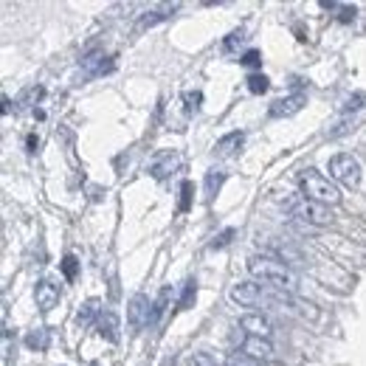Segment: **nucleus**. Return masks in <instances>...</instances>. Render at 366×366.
<instances>
[{
  "mask_svg": "<svg viewBox=\"0 0 366 366\" xmlns=\"http://www.w3.org/2000/svg\"><path fill=\"white\" fill-rule=\"evenodd\" d=\"M248 273L254 276V282L270 284V287L284 290V293H293V290H296V284H299L296 273H293L282 259L268 257V254H262V257H251V259H248Z\"/></svg>",
  "mask_w": 366,
  "mask_h": 366,
  "instance_id": "1",
  "label": "nucleus"
},
{
  "mask_svg": "<svg viewBox=\"0 0 366 366\" xmlns=\"http://www.w3.org/2000/svg\"><path fill=\"white\" fill-rule=\"evenodd\" d=\"M299 189H302V195H305L307 200L321 203V206H327V208L341 203V192H338L335 181L327 178V175H321L319 169H305V172L299 175Z\"/></svg>",
  "mask_w": 366,
  "mask_h": 366,
  "instance_id": "2",
  "label": "nucleus"
},
{
  "mask_svg": "<svg viewBox=\"0 0 366 366\" xmlns=\"http://www.w3.org/2000/svg\"><path fill=\"white\" fill-rule=\"evenodd\" d=\"M282 208L293 217V220H299V223H307V226H330L333 223V214L327 206L321 203H313L307 200L305 195H293V197H284L282 200Z\"/></svg>",
  "mask_w": 366,
  "mask_h": 366,
  "instance_id": "3",
  "label": "nucleus"
},
{
  "mask_svg": "<svg viewBox=\"0 0 366 366\" xmlns=\"http://www.w3.org/2000/svg\"><path fill=\"white\" fill-rule=\"evenodd\" d=\"M327 169H330V178H333L335 183L346 186V189H355V186L360 183V164H358V158L349 155V153L333 155Z\"/></svg>",
  "mask_w": 366,
  "mask_h": 366,
  "instance_id": "4",
  "label": "nucleus"
},
{
  "mask_svg": "<svg viewBox=\"0 0 366 366\" xmlns=\"http://www.w3.org/2000/svg\"><path fill=\"white\" fill-rule=\"evenodd\" d=\"M265 299H268V290L259 282H254V279L237 282L231 287V302H237L240 307H259Z\"/></svg>",
  "mask_w": 366,
  "mask_h": 366,
  "instance_id": "5",
  "label": "nucleus"
},
{
  "mask_svg": "<svg viewBox=\"0 0 366 366\" xmlns=\"http://www.w3.org/2000/svg\"><path fill=\"white\" fill-rule=\"evenodd\" d=\"M240 327H243L251 338H268V341H270V335H273V321H270L268 316H262V313H245V316L240 319Z\"/></svg>",
  "mask_w": 366,
  "mask_h": 366,
  "instance_id": "6",
  "label": "nucleus"
},
{
  "mask_svg": "<svg viewBox=\"0 0 366 366\" xmlns=\"http://www.w3.org/2000/svg\"><path fill=\"white\" fill-rule=\"evenodd\" d=\"M153 302L144 296V293H138V296L130 299V324L132 327H144V324H153Z\"/></svg>",
  "mask_w": 366,
  "mask_h": 366,
  "instance_id": "7",
  "label": "nucleus"
},
{
  "mask_svg": "<svg viewBox=\"0 0 366 366\" xmlns=\"http://www.w3.org/2000/svg\"><path fill=\"white\" fill-rule=\"evenodd\" d=\"M240 352H245L248 358H254L257 363H268V360H273V344L268 341V338H245L243 341V349Z\"/></svg>",
  "mask_w": 366,
  "mask_h": 366,
  "instance_id": "8",
  "label": "nucleus"
},
{
  "mask_svg": "<svg viewBox=\"0 0 366 366\" xmlns=\"http://www.w3.org/2000/svg\"><path fill=\"white\" fill-rule=\"evenodd\" d=\"M34 299H37V307L43 313H48V310H54L59 305V287L51 284V282H40L34 287Z\"/></svg>",
  "mask_w": 366,
  "mask_h": 366,
  "instance_id": "9",
  "label": "nucleus"
},
{
  "mask_svg": "<svg viewBox=\"0 0 366 366\" xmlns=\"http://www.w3.org/2000/svg\"><path fill=\"white\" fill-rule=\"evenodd\" d=\"M305 107V93H293V96H284L279 102L270 105V116L273 119H282V116H293Z\"/></svg>",
  "mask_w": 366,
  "mask_h": 366,
  "instance_id": "10",
  "label": "nucleus"
},
{
  "mask_svg": "<svg viewBox=\"0 0 366 366\" xmlns=\"http://www.w3.org/2000/svg\"><path fill=\"white\" fill-rule=\"evenodd\" d=\"M119 327H121L119 316H116L113 310H102V316H99V321H96V330H99V335L116 344V341H119Z\"/></svg>",
  "mask_w": 366,
  "mask_h": 366,
  "instance_id": "11",
  "label": "nucleus"
},
{
  "mask_svg": "<svg viewBox=\"0 0 366 366\" xmlns=\"http://www.w3.org/2000/svg\"><path fill=\"white\" fill-rule=\"evenodd\" d=\"M240 146H243V132H231V135H226V138H220V141H217L214 153H220V155H229V153L240 150Z\"/></svg>",
  "mask_w": 366,
  "mask_h": 366,
  "instance_id": "12",
  "label": "nucleus"
},
{
  "mask_svg": "<svg viewBox=\"0 0 366 366\" xmlns=\"http://www.w3.org/2000/svg\"><path fill=\"white\" fill-rule=\"evenodd\" d=\"M99 316H102V307H99V302H96V299H91V302H85V305H82V310H79L77 321H79V324H93V321H99Z\"/></svg>",
  "mask_w": 366,
  "mask_h": 366,
  "instance_id": "13",
  "label": "nucleus"
},
{
  "mask_svg": "<svg viewBox=\"0 0 366 366\" xmlns=\"http://www.w3.org/2000/svg\"><path fill=\"white\" fill-rule=\"evenodd\" d=\"M223 366H262V363H257L254 358H248L245 352H240V349H237V352H229V355H226Z\"/></svg>",
  "mask_w": 366,
  "mask_h": 366,
  "instance_id": "14",
  "label": "nucleus"
},
{
  "mask_svg": "<svg viewBox=\"0 0 366 366\" xmlns=\"http://www.w3.org/2000/svg\"><path fill=\"white\" fill-rule=\"evenodd\" d=\"M169 296H172V290H169V287H164V290H161V296H158V302L153 305V324H158V321H161V316H164V310H167Z\"/></svg>",
  "mask_w": 366,
  "mask_h": 366,
  "instance_id": "15",
  "label": "nucleus"
},
{
  "mask_svg": "<svg viewBox=\"0 0 366 366\" xmlns=\"http://www.w3.org/2000/svg\"><path fill=\"white\" fill-rule=\"evenodd\" d=\"M248 91L251 93H265L268 91V79L262 77V73H251V77H248Z\"/></svg>",
  "mask_w": 366,
  "mask_h": 366,
  "instance_id": "16",
  "label": "nucleus"
},
{
  "mask_svg": "<svg viewBox=\"0 0 366 366\" xmlns=\"http://www.w3.org/2000/svg\"><path fill=\"white\" fill-rule=\"evenodd\" d=\"M26 344H29L31 349H34V346H37V349H45V344H48V335H45V330H37V333H31V335L26 338Z\"/></svg>",
  "mask_w": 366,
  "mask_h": 366,
  "instance_id": "17",
  "label": "nucleus"
},
{
  "mask_svg": "<svg viewBox=\"0 0 366 366\" xmlns=\"http://www.w3.org/2000/svg\"><path fill=\"white\" fill-rule=\"evenodd\" d=\"M223 178H226V175L220 172V169H211V172H208V181H206V186H208V195H214V192L220 189V183H223Z\"/></svg>",
  "mask_w": 366,
  "mask_h": 366,
  "instance_id": "18",
  "label": "nucleus"
},
{
  "mask_svg": "<svg viewBox=\"0 0 366 366\" xmlns=\"http://www.w3.org/2000/svg\"><path fill=\"white\" fill-rule=\"evenodd\" d=\"M164 17H167V15H161V12H146V15L138 20V31H141V29H146V26H155V23H158V20H164Z\"/></svg>",
  "mask_w": 366,
  "mask_h": 366,
  "instance_id": "19",
  "label": "nucleus"
},
{
  "mask_svg": "<svg viewBox=\"0 0 366 366\" xmlns=\"http://www.w3.org/2000/svg\"><path fill=\"white\" fill-rule=\"evenodd\" d=\"M189 366H214V358L208 352H195L192 360H189Z\"/></svg>",
  "mask_w": 366,
  "mask_h": 366,
  "instance_id": "20",
  "label": "nucleus"
},
{
  "mask_svg": "<svg viewBox=\"0 0 366 366\" xmlns=\"http://www.w3.org/2000/svg\"><path fill=\"white\" fill-rule=\"evenodd\" d=\"M62 268H65V276H68V279L77 276V259H73V257H65V265H62Z\"/></svg>",
  "mask_w": 366,
  "mask_h": 366,
  "instance_id": "21",
  "label": "nucleus"
},
{
  "mask_svg": "<svg viewBox=\"0 0 366 366\" xmlns=\"http://www.w3.org/2000/svg\"><path fill=\"white\" fill-rule=\"evenodd\" d=\"M197 293V287H195V282H186V293H183V299H181V307H186L189 302H192V296Z\"/></svg>",
  "mask_w": 366,
  "mask_h": 366,
  "instance_id": "22",
  "label": "nucleus"
},
{
  "mask_svg": "<svg viewBox=\"0 0 366 366\" xmlns=\"http://www.w3.org/2000/svg\"><path fill=\"white\" fill-rule=\"evenodd\" d=\"M200 102H203V96H200L197 91H195V93H186V107H189V110H197Z\"/></svg>",
  "mask_w": 366,
  "mask_h": 366,
  "instance_id": "23",
  "label": "nucleus"
},
{
  "mask_svg": "<svg viewBox=\"0 0 366 366\" xmlns=\"http://www.w3.org/2000/svg\"><path fill=\"white\" fill-rule=\"evenodd\" d=\"M243 62H245V65H257V62H259V54H257V51H248Z\"/></svg>",
  "mask_w": 366,
  "mask_h": 366,
  "instance_id": "24",
  "label": "nucleus"
},
{
  "mask_svg": "<svg viewBox=\"0 0 366 366\" xmlns=\"http://www.w3.org/2000/svg\"><path fill=\"white\" fill-rule=\"evenodd\" d=\"M189 192H192V186L183 183V208H189Z\"/></svg>",
  "mask_w": 366,
  "mask_h": 366,
  "instance_id": "25",
  "label": "nucleus"
}]
</instances>
